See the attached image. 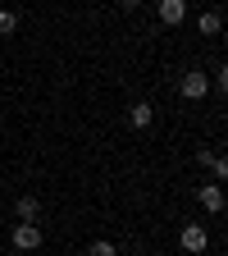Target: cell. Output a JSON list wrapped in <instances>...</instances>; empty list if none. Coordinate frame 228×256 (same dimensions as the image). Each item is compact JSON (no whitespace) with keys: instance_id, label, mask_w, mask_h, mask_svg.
<instances>
[{"instance_id":"obj_1","label":"cell","mask_w":228,"mask_h":256,"mask_svg":"<svg viewBox=\"0 0 228 256\" xmlns=\"http://www.w3.org/2000/svg\"><path fill=\"white\" fill-rule=\"evenodd\" d=\"M9 242H14L18 252H37V247H41V224L18 220V224H14V234H9Z\"/></svg>"},{"instance_id":"obj_2","label":"cell","mask_w":228,"mask_h":256,"mask_svg":"<svg viewBox=\"0 0 228 256\" xmlns=\"http://www.w3.org/2000/svg\"><path fill=\"white\" fill-rule=\"evenodd\" d=\"M178 242H183V252H192V256H201L206 252V242H210V234H206V224H183V234H178Z\"/></svg>"},{"instance_id":"obj_3","label":"cell","mask_w":228,"mask_h":256,"mask_svg":"<svg viewBox=\"0 0 228 256\" xmlns=\"http://www.w3.org/2000/svg\"><path fill=\"white\" fill-rule=\"evenodd\" d=\"M206 92H210V78H206L201 69H187V74H183V96H187V101H201Z\"/></svg>"},{"instance_id":"obj_4","label":"cell","mask_w":228,"mask_h":256,"mask_svg":"<svg viewBox=\"0 0 228 256\" xmlns=\"http://www.w3.org/2000/svg\"><path fill=\"white\" fill-rule=\"evenodd\" d=\"M187 18V0H160V23L165 28H178Z\"/></svg>"},{"instance_id":"obj_5","label":"cell","mask_w":228,"mask_h":256,"mask_svg":"<svg viewBox=\"0 0 228 256\" xmlns=\"http://www.w3.org/2000/svg\"><path fill=\"white\" fill-rule=\"evenodd\" d=\"M197 202H201L210 215H219V210H224V192H219V183H201V188H197Z\"/></svg>"},{"instance_id":"obj_6","label":"cell","mask_w":228,"mask_h":256,"mask_svg":"<svg viewBox=\"0 0 228 256\" xmlns=\"http://www.w3.org/2000/svg\"><path fill=\"white\" fill-rule=\"evenodd\" d=\"M128 119H133V128H151V119H155V106H146V101H137L133 110H128Z\"/></svg>"},{"instance_id":"obj_7","label":"cell","mask_w":228,"mask_h":256,"mask_svg":"<svg viewBox=\"0 0 228 256\" xmlns=\"http://www.w3.org/2000/svg\"><path fill=\"white\" fill-rule=\"evenodd\" d=\"M37 210H41L37 197H18V202H14V215H18V220H32V224H37Z\"/></svg>"},{"instance_id":"obj_8","label":"cell","mask_w":228,"mask_h":256,"mask_svg":"<svg viewBox=\"0 0 228 256\" xmlns=\"http://www.w3.org/2000/svg\"><path fill=\"white\" fill-rule=\"evenodd\" d=\"M219 28H224V18H219V10H210V14H201V32H206V37H219Z\"/></svg>"},{"instance_id":"obj_9","label":"cell","mask_w":228,"mask_h":256,"mask_svg":"<svg viewBox=\"0 0 228 256\" xmlns=\"http://www.w3.org/2000/svg\"><path fill=\"white\" fill-rule=\"evenodd\" d=\"M18 32V14L14 10H0V37H14Z\"/></svg>"},{"instance_id":"obj_10","label":"cell","mask_w":228,"mask_h":256,"mask_svg":"<svg viewBox=\"0 0 228 256\" xmlns=\"http://www.w3.org/2000/svg\"><path fill=\"white\" fill-rule=\"evenodd\" d=\"M210 170H215V178H228V160H224V156H215V160H210Z\"/></svg>"},{"instance_id":"obj_11","label":"cell","mask_w":228,"mask_h":256,"mask_svg":"<svg viewBox=\"0 0 228 256\" xmlns=\"http://www.w3.org/2000/svg\"><path fill=\"white\" fill-rule=\"evenodd\" d=\"M87 256H114V242H91Z\"/></svg>"},{"instance_id":"obj_12","label":"cell","mask_w":228,"mask_h":256,"mask_svg":"<svg viewBox=\"0 0 228 256\" xmlns=\"http://www.w3.org/2000/svg\"><path fill=\"white\" fill-rule=\"evenodd\" d=\"M137 5H142V0H123V10H137Z\"/></svg>"}]
</instances>
